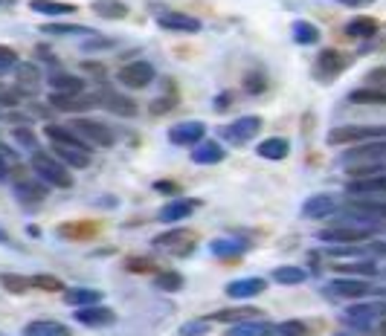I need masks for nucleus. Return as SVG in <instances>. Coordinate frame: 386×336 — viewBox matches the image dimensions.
Wrapping results in <instances>:
<instances>
[{
	"instance_id": "36",
	"label": "nucleus",
	"mask_w": 386,
	"mask_h": 336,
	"mask_svg": "<svg viewBox=\"0 0 386 336\" xmlns=\"http://www.w3.org/2000/svg\"><path fill=\"white\" fill-rule=\"evenodd\" d=\"M262 310L255 308H227V310H215L212 313V322H230V325H238V322H247V319H255Z\"/></svg>"
},
{
	"instance_id": "9",
	"label": "nucleus",
	"mask_w": 386,
	"mask_h": 336,
	"mask_svg": "<svg viewBox=\"0 0 386 336\" xmlns=\"http://www.w3.org/2000/svg\"><path fill=\"white\" fill-rule=\"evenodd\" d=\"M259 131H262V116H241V119L224 125L218 134H221V140H227L230 145H244V142H250Z\"/></svg>"
},
{
	"instance_id": "51",
	"label": "nucleus",
	"mask_w": 386,
	"mask_h": 336,
	"mask_svg": "<svg viewBox=\"0 0 386 336\" xmlns=\"http://www.w3.org/2000/svg\"><path fill=\"white\" fill-rule=\"evenodd\" d=\"M93 232H96V226H91V224H76V226L59 229V235H64V238H84V235H93Z\"/></svg>"
},
{
	"instance_id": "7",
	"label": "nucleus",
	"mask_w": 386,
	"mask_h": 336,
	"mask_svg": "<svg viewBox=\"0 0 386 336\" xmlns=\"http://www.w3.org/2000/svg\"><path fill=\"white\" fill-rule=\"evenodd\" d=\"M195 241H198V235H195L192 229H183V226H178V229L160 232V235H157L151 243H154L157 249L168 252V256H189V252L195 249Z\"/></svg>"
},
{
	"instance_id": "50",
	"label": "nucleus",
	"mask_w": 386,
	"mask_h": 336,
	"mask_svg": "<svg viewBox=\"0 0 386 336\" xmlns=\"http://www.w3.org/2000/svg\"><path fill=\"white\" fill-rule=\"evenodd\" d=\"M244 90H247V93H262V90H268L265 75H259V73H247V75H244Z\"/></svg>"
},
{
	"instance_id": "31",
	"label": "nucleus",
	"mask_w": 386,
	"mask_h": 336,
	"mask_svg": "<svg viewBox=\"0 0 386 336\" xmlns=\"http://www.w3.org/2000/svg\"><path fill=\"white\" fill-rule=\"evenodd\" d=\"M56 157L67 165V168H88L91 165V151L84 148H73V145H53Z\"/></svg>"
},
{
	"instance_id": "39",
	"label": "nucleus",
	"mask_w": 386,
	"mask_h": 336,
	"mask_svg": "<svg viewBox=\"0 0 386 336\" xmlns=\"http://www.w3.org/2000/svg\"><path fill=\"white\" fill-rule=\"evenodd\" d=\"M349 102H355V105H377V107H386V90H377V88H360V90H352V93H349Z\"/></svg>"
},
{
	"instance_id": "20",
	"label": "nucleus",
	"mask_w": 386,
	"mask_h": 336,
	"mask_svg": "<svg viewBox=\"0 0 386 336\" xmlns=\"http://www.w3.org/2000/svg\"><path fill=\"white\" fill-rule=\"evenodd\" d=\"M99 102H102L105 110H111V113H116V116H125V119L137 116V102L128 99V96H122V93H116V90L99 93Z\"/></svg>"
},
{
	"instance_id": "21",
	"label": "nucleus",
	"mask_w": 386,
	"mask_h": 336,
	"mask_svg": "<svg viewBox=\"0 0 386 336\" xmlns=\"http://www.w3.org/2000/svg\"><path fill=\"white\" fill-rule=\"evenodd\" d=\"M224 157H227V151H224V145L215 142V140H203V142H198L195 151H192V162H195V165H218V162H224Z\"/></svg>"
},
{
	"instance_id": "4",
	"label": "nucleus",
	"mask_w": 386,
	"mask_h": 336,
	"mask_svg": "<svg viewBox=\"0 0 386 336\" xmlns=\"http://www.w3.org/2000/svg\"><path fill=\"white\" fill-rule=\"evenodd\" d=\"M70 128H73L84 142H88L91 148H111V145L116 142L113 128H108L105 122L91 119V116H76V119L70 122Z\"/></svg>"
},
{
	"instance_id": "43",
	"label": "nucleus",
	"mask_w": 386,
	"mask_h": 336,
	"mask_svg": "<svg viewBox=\"0 0 386 336\" xmlns=\"http://www.w3.org/2000/svg\"><path fill=\"white\" fill-rule=\"evenodd\" d=\"M29 281H32V287H35V290H44V293H64V290H67V287H64V281H61V278H56V275H50V273L29 275Z\"/></svg>"
},
{
	"instance_id": "28",
	"label": "nucleus",
	"mask_w": 386,
	"mask_h": 336,
	"mask_svg": "<svg viewBox=\"0 0 386 336\" xmlns=\"http://www.w3.org/2000/svg\"><path fill=\"white\" fill-rule=\"evenodd\" d=\"M15 78H18V90H21V93H35L38 84L44 81V75H41L38 64H32V61H21V64L15 67Z\"/></svg>"
},
{
	"instance_id": "34",
	"label": "nucleus",
	"mask_w": 386,
	"mask_h": 336,
	"mask_svg": "<svg viewBox=\"0 0 386 336\" xmlns=\"http://www.w3.org/2000/svg\"><path fill=\"white\" fill-rule=\"evenodd\" d=\"M247 246H250V243L235 241V238H215V241H209V252H212V256H218V258L241 256V252H244Z\"/></svg>"
},
{
	"instance_id": "5",
	"label": "nucleus",
	"mask_w": 386,
	"mask_h": 336,
	"mask_svg": "<svg viewBox=\"0 0 386 336\" xmlns=\"http://www.w3.org/2000/svg\"><path fill=\"white\" fill-rule=\"evenodd\" d=\"M154 78H157L154 64L151 61H143V58L122 64L119 73H116V81L122 84V88H128V90H146Z\"/></svg>"
},
{
	"instance_id": "44",
	"label": "nucleus",
	"mask_w": 386,
	"mask_h": 336,
	"mask_svg": "<svg viewBox=\"0 0 386 336\" xmlns=\"http://www.w3.org/2000/svg\"><path fill=\"white\" fill-rule=\"evenodd\" d=\"M346 278H352V275H380V270L375 267V261H352V264H342V267H337Z\"/></svg>"
},
{
	"instance_id": "8",
	"label": "nucleus",
	"mask_w": 386,
	"mask_h": 336,
	"mask_svg": "<svg viewBox=\"0 0 386 336\" xmlns=\"http://www.w3.org/2000/svg\"><path fill=\"white\" fill-rule=\"evenodd\" d=\"M380 316H386V302H366V305H352L342 313V322L355 330H369Z\"/></svg>"
},
{
	"instance_id": "37",
	"label": "nucleus",
	"mask_w": 386,
	"mask_h": 336,
	"mask_svg": "<svg viewBox=\"0 0 386 336\" xmlns=\"http://www.w3.org/2000/svg\"><path fill=\"white\" fill-rule=\"evenodd\" d=\"M0 287H4L6 293H12V296H24V293L32 290V281L21 273H0Z\"/></svg>"
},
{
	"instance_id": "24",
	"label": "nucleus",
	"mask_w": 386,
	"mask_h": 336,
	"mask_svg": "<svg viewBox=\"0 0 386 336\" xmlns=\"http://www.w3.org/2000/svg\"><path fill=\"white\" fill-rule=\"evenodd\" d=\"M44 137H47L53 145H73V148L91 151V145L84 142V140L70 128V125H67V128H64V125H47V128H44Z\"/></svg>"
},
{
	"instance_id": "45",
	"label": "nucleus",
	"mask_w": 386,
	"mask_h": 336,
	"mask_svg": "<svg viewBox=\"0 0 386 336\" xmlns=\"http://www.w3.org/2000/svg\"><path fill=\"white\" fill-rule=\"evenodd\" d=\"M363 246H357V243H331V246H325V256H331V258H360L363 256Z\"/></svg>"
},
{
	"instance_id": "2",
	"label": "nucleus",
	"mask_w": 386,
	"mask_h": 336,
	"mask_svg": "<svg viewBox=\"0 0 386 336\" xmlns=\"http://www.w3.org/2000/svg\"><path fill=\"white\" fill-rule=\"evenodd\" d=\"M377 229H380V224H363V221H346L342 218L340 226L320 229L317 238L322 243H360V241H369Z\"/></svg>"
},
{
	"instance_id": "53",
	"label": "nucleus",
	"mask_w": 386,
	"mask_h": 336,
	"mask_svg": "<svg viewBox=\"0 0 386 336\" xmlns=\"http://www.w3.org/2000/svg\"><path fill=\"white\" fill-rule=\"evenodd\" d=\"M151 267H154L151 258H128V261H125V270H128V273H148Z\"/></svg>"
},
{
	"instance_id": "59",
	"label": "nucleus",
	"mask_w": 386,
	"mask_h": 336,
	"mask_svg": "<svg viewBox=\"0 0 386 336\" xmlns=\"http://www.w3.org/2000/svg\"><path fill=\"white\" fill-rule=\"evenodd\" d=\"M377 293H380V296H386V290H377Z\"/></svg>"
},
{
	"instance_id": "56",
	"label": "nucleus",
	"mask_w": 386,
	"mask_h": 336,
	"mask_svg": "<svg viewBox=\"0 0 386 336\" xmlns=\"http://www.w3.org/2000/svg\"><path fill=\"white\" fill-rule=\"evenodd\" d=\"M230 105H233V96H230V93H218V96H215V110H218V113H224Z\"/></svg>"
},
{
	"instance_id": "61",
	"label": "nucleus",
	"mask_w": 386,
	"mask_h": 336,
	"mask_svg": "<svg viewBox=\"0 0 386 336\" xmlns=\"http://www.w3.org/2000/svg\"><path fill=\"white\" fill-rule=\"evenodd\" d=\"M383 336H386V322H383Z\"/></svg>"
},
{
	"instance_id": "30",
	"label": "nucleus",
	"mask_w": 386,
	"mask_h": 336,
	"mask_svg": "<svg viewBox=\"0 0 386 336\" xmlns=\"http://www.w3.org/2000/svg\"><path fill=\"white\" fill-rule=\"evenodd\" d=\"M224 336H273V325L265 319H247V322L230 325Z\"/></svg>"
},
{
	"instance_id": "40",
	"label": "nucleus",
	"mask_w": 386,
	"mask_h": 336,
	"mask_svg": "<svg viewBox=\"0 0 386 336\" xmlns=\"http://www.w3.org/2000/svg\"><path fill=\"white\" fill-rule=\"evenodd\" d=\"M308 278V273L303 267H296V264H282L273 270V281L276 284H303Z\"/></svg>"
},
{
	"instance_id": "42",
	"label": "nucleus",
	"mask_w": 386,
	"mask_h": 336,
	"mask_svg": "<svg viewBox=\"0 0 386 336\" xmlns=\"http://www.w3.org/2000/svg\"><path fill=\"white\" fill-rule=\"evenodd\" d=\"M41 35L64 38V35H96V32L88 29V26H78V23H44V26H41Z\"/></svg>"
},
{
	"instance_id": "32",
	"label": "nucleus",
	"mask_w": 386,
	"mask_h": 336,
	"mask_svg": "<svg viewBox=\"0 0 386 336\" xmlns=\"http://www.w3.org/2000/svg\"><path fill=\"white\" fill-rule=\"evenodd\" d=\"M255 154H259L262 159H285L290 154V142L282 140V137H270V140H262L259 145H255Z\"/></svg>"
},
{
	"instance_id": "12",
	"label": "nucleus",
	"mask_w": 386,
	"mask_h": 336,
	"mask_svg": "<svg viewBox=\"0 0 386 336\" xmlns=\"http://www.w3.org/2000/svg\"><path fill=\"white\" fill-rule=\"evenodd\" d=\"M157 26L160 29H166V32H186V35H195V32H200V21L198 18H192V15H186V12H175V9H163V12H157Z\"/></svg>"
},
{
	"instance_id": "60",
	"label": "nucleus",
	"mask_w": 386,
	"mask_h": 336,
	"mask_svg": "<svg viewBox=\"0 0 386 336\" xmlns=\"http://www.w3.org/2000/svg\"><path fill=\"white\" fill-rule=\"evenodd\" d=\"M337 336H352V333H337Z\"/></svg>"
},
{
	"instance_id": "41",
	"label": "nucleus",
	"mask_w": 386,
	"mask_h": 336,
	"mask_svg": "<svg viewBox=\"0 0 386 336\" xmlns=\"http://www.w3.org/2000/svg\"><path fill=\"white\" fill-rule=\"evenodd\" d=\"M154 284H157V290H163V293H178V290H183V275L178 273V270H160L157 275H154Z\"/></svg>"
},
{
	"instance_id": "23",
	"label": "nucleus",
	"mask_w": 386,
	"mask_h": 336,
	"mask_svg": "<svg viewBox=\"0 0 386 336\" xmlns=\"http://www.w3.org/2000/svg\"><path fill=\"white\" fill-rule=\"evenodd\" d=\"M96 102H99V96H81V93H76V96H61V93H53V96H50V105H53L56 110H64V113L91 110V107H96Z\"/></svg>"
},
{
	"instance_id": "54",
	"label": "nucleus",
	"mask_w": 386,
	"mask_h": 336,
	"mask_svg": "<svg viewBox=\"0 0 386 336\" xmlns=\"http://www.w3.org/2000/svg\"><path fill=\"white\" fill-rule=\"evenodd\" d=\"M171 107H175V105H171L168 99H154V102H151V113H154V116H160V113H166V110H171Z\"/></svg>"
},
{
	"instance_id": "27",
	"label": "nucleus",
	"mask_w": 386,
	"mask_h": 336,
	"mask_svg": "<svg viewBox=\"0 0 386 336\" xmlns=\"http://www.w3.org/2000/svg\"><path fill=\"white\" fill-rule=\"evenodd\" d=\"M21 336H73V330L56 319H35L21 330Z\"/></svg>"
},
{
	"instance_id": "6",
	"label": "nucleus",
	"mask_w": 386,
	"mask_h": 336,
	"mask_svg": "<svg viewBox=\"0 0 386 336\" xmlns=\"http://www.w3.org/2000/svg\"><path fill=\"white\" fill-rule=\"evenodd\" d=\"M342 218L363 221V224H380V221H386V200H380V197H352Z\"/></svg>"
},
{
	"instance_id": "47",
	"label": "nucleus",
	"mask_w": 386,
	"mask_h": 336,
	"mask_svg": "<svg viewBox=\"0 0 386 336\" xmlns=\"http://www.w3.org/2000/svg\"><path fill=\"white\" fill-rule=\"evenodd\" d=\"M12 140L21 145V148H26V151H38V140H35V134H32V128H26V125H18V128H12Z\"/></svg>"
},
{
	"instance_id": "15",
	"label": "nucleus",
	"mask_w": 386,
	"mask_h": 336,
	"mask_svg": "<svg viewBox=\"0 0 386 336\" xmlns=\"http://www.w3.org/2000/svg\"><path fill=\"white\" fill-rule=\"evenodd\" d=\"M73 319L78 325H84V327H108V325L116 322V313L111 308H105V305H91V308H78L73 313Z\"/></svg>"
},
{
	"instance_id": "57",
	"label": "nucleus",
	"mask_w": 386,
	"mask_h": 336,
	"mask_svg": "<svg viewBox=\"0 0 386 336\" xmlns=\"http://www.w3.org/2000/svg\"><path fill=\"white\" fill-rule=\"evenodd\" d=\"M9 174H12V165L4 154H0V180H9Z\"/></svg>"
},
{
	"instance_id": "63",
	"label": "nucleus",
	"mask_w": 386,
	"mask_h": 336,
	"mask_svg": "<svg viewBox=\"0 0 386 336\" xmlns=\"http://www.w3.org/2000/svg\"><path fill=\"white\" fill-rule=\"evenodd\" d=\"M0 336H4V333H0Z\"/></svg>"
},
{
	"instance_id": "1",
	"label": "nucleus",
	"mask_w": 386,
	"mask_h": 336,
	"mask_svg": "<svg viewBox=\"0 0 386 336\" xmlns=\"http://www.w3.org/2000/svg\"><path fill=\"white\" fill-rule=\"evenodd\" d=\"M29 168H32V174L38 180H44L50 189H73V174H70V168L53 157V154H44V151H35L32 159H29Z\"/></svg>"
},
{
	"instance_id": "62",
	"label": "nucleus",
	"mask_w": 386,
	"mask_h": 336,
	"mask_svg": "<svg viewBox=\"0 0 386 336\" xmlns=\"http://www.w3.org/2000/svg\"><path fill=\"white\" fill-rule=\"evenodd\" d=\"M0 90H4V88H0Z\"/></svg>"
},
{
	"instance_id": "26",
	"label": "nucleus",
	"mask_w": 386,
	"mask_h": 336,
	"mask_svg": "<svg viewBox=\"0 0 386 336\" xmlns=\"http://www.w3.org/2000/svg\"><path fill=\"white\" fill-rule=\"evenodd\" d=\"M47 84L53 88V93H61V96H76V93H84V81L78 75H70V73H50Z\"/></svg>"
},
{
	"instance_id": "19",
	"label": "nucleus",
	"mask_w": 386,
	"mask_h": 336,
	"mask_svg": "<svg viewBox=\"0 0 386 336\" xmlns=\"http://www.w3.org/2000/svg\"><path fill=\"white\" fill-rule=\"evenodd\" d=\"M334 212H337L334 194H314V197H308V200L303 203V215L311 218V221H322V218H328V215H334Z\"/></svg>"
},
{
	"instance_id": "13",
	"label": "nucleus",
	"mask_w": 386,
	"mask_h": 336,
	"mask_svg": "<svg viewBox=\"0 0 386 336\" xmlns=\"http://www.w3.org/2000/svg\"><path fill=\"white\" fill-rule=\"evenodd\" d=\"M386 159V140H377V142H363V145H355L352 151L342 154V165H372V162H380Z\"/></svg>"
},
{
	"instance_id": "49",
	"label": "nucleus",
	"mask_w": 386,
	"mask_h": 336,
	"mask_svg": "<svg viewBox=\"0 0 386 336\" xmlns=\"http://www.w3.org/2000/svg\"><path fill=\"white\" fill-rule=\"evenodd\" d=\"M15 67H18V53L12 47H6V44H0V75L15 70Z\"/></svg>"
},
{
	"instance_id": "25",
	"label": "nucleus",
	"mask_w": 386,
	"mask_h": 336,
	"mask_svg": "<svg viewBox=\"0 0 386 336\" xmlns=\"http://www.w3.org/2000/svg\"><path fill=\"white\" fill-rule=\"evenodd\" d=\"M64 302L70 308H91V305H102V290L93 287H67L64 290Z\"/></svg>"
},
{
	"instance_id": "48",
	"label": "nucleus",
	"mask_w": 386,
	"mask_h": 336,
	"mask_svg": "<svg viewBox=\"0 0 386 336\" xmlns=\"http://www.w3.org/2000/svg\"><path fill=\"white\" fill-rule=\"evenodd\" d=\"M212 327L209 319H192V322H183L181 325V336H206Z\"/></svg>"
},
{
	"instance_id": "14",
	"label": "nucleus",
	"mask_w": 386,
	"mask_h": 336,
	"mask_svg": "<svg viewBox=\"0 0 386 336\" xmlns=\"http://www.w3.org/2000/svg\"><path fill=\"white\" fill-rule=\"evenodd\" d=\"M346 64H349V58L342 56V53H337V50H322V53L317 56L314 75H317L320 81H328V78H334V75H340L342 70H346Z\"/></svg>"
},
{
	"instance_id": "22",
	"label": "nucleus",
	"mask_w": 386,
	"mask_h": 336,
	"mask_svg": "<svg viewBox=\"0 0 386 336\" xmlns=\"http://www.w3.org/2000/svg\"><path fill=\"white\" fill-rule=\"evenodd\" d=\"M200 203L198 200H186V197H175V200H168L163 209H160V221H166V224H175V221H186L195 209H198Z\"/></svg>"
},
{
	"instance_id": "11",
	"label": "nucleus",
	"mask_w": 386,
	"mask_h": 336,
	"mask_svg": "<svg viewBox=\"0 0 386 336\" xmlns=\"http://www.w3.org/2000/svg\"><path fill=\"white\" fill-rule=\"evenodd\" d=\"M203 140H206V125L198 122V119H186V122H178V125H171V128H168V142L171 145H181V148L189 145V148H195Z\"/></svg>"
},
{
	"instance_id": "58",
	"label": "nucleus",
	"mask_w": 386,
	"mask_h": 336,
	"mask_svg": "<svg viewBox=\"0 0 386 336\" xmlns=\"http://www.w3.org/2000/svg\"><path fill=\"white\" fill-rule=\"evenodd\" d=\"M337 4H346V6H369L375 0H337Z\"/></svg>"
},
{
	"instance_id": "35",
	"label": "nucleus",
	"mask_w": 386,
	"mask_h": 336,
	"mask_svg": "<svg viewBox=\"0 0 386 336\" xmlns=\"http://www.w3.org/2000/svg\"><path fill=\"white\" fill-rule=\"evenodd\" d=\"M290 32H293V41L299 47H311V44H317V41H320V29L311 21H293Z\"/></svg>"
},
{
	"instance_id": "38",
	"label": "nucleus",
	"mask_w": 386,
	"mask_h": 336,
	"mask_svg": "<svg viewBox=\"0 0 386 336\" xmlns=\"http://www.w3.org/2000/svg\"><path fill=\"white\" fill-rule=\"evenodd\" d=\"M346 35L349 38H372V35H377V21L375 18H366V15L352 18L346 23Z\"/></svg>"
},
{
	"instance_id": "3",
	"label": "nucleus",
	"mask_w": 386,
	"mask_h": 336,
	"mask_svg": "<svg viewBox=\"0 0 386 336\" xmlns=\"http://www.w3.org/2000/svg\"><path fill=\"white\" fill-rule=\"evenodd\" d=\"M386 140V125H340L328 131V145H363Z\"/></svg>"
},
{
	"instance_id": "55",
	"label": "nucleus",
	"mask_w": 386,
	"mask_h": 336,
	"mask_svg": "<svg viewBox=\"0 0 386 336\" xmlns=\"http://www.w3.org/2000/svg\"><path fill=\"white\" fill-rule=\"evenodd\" d=\"M154 189L163 191V194H175V197H178V186H175V183H168V180H157Z\"/></svg>"
},
{
	"instance_id": "52",
	"label": "nucleus",
	"mask_w": 386,
	"mask_h": 336,
	"mask_svg": "<svg viewBox=\"0 0 386 336\" xmlns=\"http://www.w3.org/2000/svg\"><path fill=\"white\" fill-rule=\"evenodd\" d=\"M366 84H369V88H377V90H386V67H375L366 75Z\"/></svg>"
},
{
	"instance_id": "17",
	"label": "nucleus",
	"mask_w": 386,
	"mask_h": 336,
	"mask_svg": "<svg viewBox=\"0 0 386 336\" xmlns=\"http://www.w3.org/2000/svg\"><path fill=\"white\" fill-rule=\"evenodd\" d=\"M346 191L352 197H383L386 194V174L363 177V180H346Z\"/></svg>"
},
{
	"instance_id": "33",
	"label": "nucleus",
	"mask_w": 386,
	"mask_h": 336,
	"mask_svg": "<svg viewBox=\"0 0 386 336\" xmlns=\"http://www.w3.org/2000/svg\"><path fill=\"white\" fill-rule=\"evenodd\" d=\"M91 9L105 21H125L128 18V6L122 0H93Z\"/></svg>"
},
{
	"instance_id": "10",
	"label": "nucleus",
	"mask_w": 386,
	"mask_h": 336,
	"mask_svg": "<svg viewBox=\"0 0 386 336\" xmlns=\"http://www.w3.org/2000/svg\"><path fill=\"white\" fill-rule=\"evenodd\" d=\"M15 194H18V203H21L24 209H38L41 203L47 200L50 186H47L44 180H38L35 174H26V177H21V180L15 183Z\"/></svg>"
},
{
	"instance_id": "46",
	"label": "nucleus",
	"mask_w": 386,
	"mask_h": 336,
	"mask_svg": "<svg viewBox=\"0 0 386 336\" xmlns=\"http://www.w3.org/2000/svg\"><path fill=\"white\" fill-rule=\"evenodd\" d=\"M273 336H308V325L299 319H288V322L273 325Z\"/></svg>"
},
{
	"instance_id": "29",
	"label": "nucleus",
	"mask_w": 386,
	"mask_h": 336,
	"mask_svg": "<svg viewBox=\"0 0 386 336\" xmlns=\"http://www.w3.org/2000/svg\"><path fill=\"white\" fill-rule=\"evenodd\" d=\"M29 9L35 15H47V18H61L78 12L76 4H61V0H29Z\"/></svg>"
},
{
	"instance_id": "16",
	"label": "nucleus",
	"mask_w": 386,
	"mask_h": 336,
	"mask_svg": "<svg viewBox=\"0 0 386 336\" xmlns=\"http://www.w3.org/2000/svg\"><path fill=\"white\" fill-rule=\"evenodd\" d=\"M268 290V281L259 278V275H250V278H235L227 284V296L230 299H253V296H262V293Z\"/></svg>"
},
{
	"instance_id": "18",
	"label": "nucleus",
	"mask_w": 386,
	"mask_h": 336,
	"mask_svg": "<svg viewBox=\"0 0 386 336\" xmlns=\"http://www.w3.org/2000/svg\"><path fill=\"white\" fill-rule=\"evenodd\" d=\"M328 293H331L334 299H360V296H366V293H369V284L342 275V278H334L328 284Z\"/></svg>"
}]
</instances>
